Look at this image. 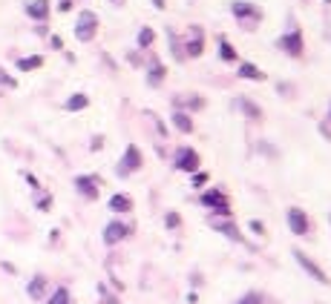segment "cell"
Listing matches in <instances>:
<instances>
[{
  "mask_svg": "<svg viewBox=\"0 0 331 304\" xmlns=\"http://www.w3.org/2000/svg\"><path fill=\"white\" fill-rule=\"evenodd\" d=\"M141 164H144V158H141V149H139L135 144H130V146L124 149V158L118 161V175H121V178H127L130 172H139Z\"/></svg>",
  "mask_w": 331,
  "mask_h": 304,
  "instance_id": "6da1fadb",
  "label": "cell"
},
{
  "mask_svg": "<svg viewBox=\"0 0 331 304\" xmlns=\"http://www.w3.org/2000/svg\"><path fill=\"white\" fill-rule=\"evenodd\" d=\"M95 32H98L95 12H81V15H78V23H75V37L87 44V40H92V37H95Z\"/></svg>",
  "mask_w": 331,
  "mask_h": 304,
  "instance_id": "7a4b0ae2",
  "label": "cell"
},
{
  "mask_svg": "<svg viewBox=\"0 0 331 304\" xmlns=\"http://www.w3.org/2000/svg\"><path fill=\"white\" fill-rule=\"evenodd\" d=\"M285 218H288V230L294 232V235H308L311 232V221H308V212L305 210H300V207H288Z\"/></svg>",
  "mask_w": 331,
  "mask_h": 304,
  "instance_id": "3957f363",
  "label": "cell"
},
{
  "mask_svg": "<svg viewBox=\"0 0 331 304\" xmlns=\"http://www.w3.org/2000/svg\"><path fill=\"white\" fill-rule=\"evenodd\" d=\"M294 258H297V264H300V267L305 270V273H308L311 278H314V281H320V284H328V281H331L328 275H325L323 270H320V264H317L314 258H308V255L302 253V250H294Z\"/></svg>",
  "mask_w": 331,
  "mask_h": 304,
  "instance_id": "277c9868",
  "label": "cell"
},
{
  "mask_svg": "<svg viewBox=\"0 0 331 304\" xmlns=\"http://www.w3.org/2000/svg\"><path fill=\"white\" fill-rule=\"evenodd\" d=\"M130 232H132V227L127 224V221H110V224L104 227V244L112 247V244H118L121 238H127Z\"/></svg>",
  "mask_w": 331,
  "mask_h": 304,
  "instance_id": "5b68a950",
  "label": "cell"
},
{
  "mask_svg": "<svg viewBox=\"0 0 331 304\" xmlns=\"http://www.w3.org/2000/svg\"><path fill=\"white\" fill-rule=\"evenodd\" d=\"M176 169H182V172H199V152L190 149V146H184V149L176 152Z\"/></svg>",
  "mask_w": 331,
  "mask_h": 304,
  "instance_id": "8992f818",
  "label": "cell"
},
{
  "mask_svg": "<svg viewBox=\"0 0 331 304\" xmlns=\"http://www.w3.org/2000/svg\"><path fill=\"white\" fill-rule=\"evenodd\" d=\"M75 189H78L87 201H95L98 198V175H78V178H75Z\"/></svg>",
  "mask_w": 331,
  "mask_h": 304,
  "instance_id": "52a82bcc",
  "label": "cell"
},
{
  "mask_svg": "<svg viewBox=\"0 0 331 304\" xmlns=\"http://www.w3.org/2000/svg\"><path fill=\"white\" fill-rule=\"evenodd\" d=\"M199 201L205 204V207H210V210H216V212H230L228 210V198H225V192H222V189H207Z\"/></svg>",
  "mask_w": 331,
  "mask_h": 304,
  "instance_id": "ba28073f",
  "label": "cell"
},
{
  "mask_svg": "<svg viewBox=\"0 0 331 304\" xmlns=\"http://www.w3.org/2000/svg\"><path fill=\"white\" fill-rule=\"evenodd\" d=\"M280 46L288 52V55L300 58V55H302V37H300V32H288V35H282Z\"/></svg>",
  "mask_w": 331,
  "mask_h": 304,
  "instance_id": "9c48e42d",
  "label": "cell"
},
{
  "mask_svg": "<svg viewBox=\"0 0 331 304\" xmlns=\"http://www.w3.org/2000/svg\"><path fill=\"white\" fill-rule=\"evenodd\" d=\"M230 9H233V15L239 17V20H245V17H254V23H257L259 17H262V12H259V9L254 6V3H242V0H236V3H233Z\"/></svg>",
  "mask_w": 331,
  "mask_h": 304,
  "instance_id": "30bf717a",
  "label": "cell"
},
{
  "mask_svg": "<svg viewBox=\"0 0 331 304\" xmlns=\"http://www.w3.org/2000/svg\"><path fill=\"white\" fill-rule=\"evenodd\" d=\"M26 15L32 20H46L49 17V0H32L29 6H26Z\"/></svg>",
  "mask_w": 331,
  "mask_h": 304,
  "instance_id": "8fae6325",
  "label": "cell"
},
{
  "mask_svg": "<svg viewBox=\"0 0 331 304\" xmlns=\"http://www.w3.org/2000/svg\"><path fill=\"white\" fill-rule=\"evenodd\" d=\"M110 210L112 212H130L132 210V198L124 196V192H118V196L110 198Z\"/></svg>",
  "mask_w": 331,
  "mask_h": 304,
  "instance_id": "7c38bea8",
  "label": "cell"
},
{
  "mask_svg": "<svg viewBox=\"0 0 331 304\" xmlns=\"http://www.w3.org/2000/svg\"><path fill=\"white\" fill-rule=\"evenodd\" d=\"M87 106H89V98L84 92L72 95V98H66V103H64L66 112H81V109H87Z\"/></svg>",
  "mask_w": 331,
  "mask_h": 304,
  "instance_id": "4fadbf2b",
  "label": "cell"
},
{
  "mask_svg": "<svg viewBox=\"0 0 331 304\" xmlns=\"http://www.w3.org/2000/svg\"><path fill=\"white\" fill-rule=\"evenodd\" d=\"M213 230H219L222 235H228V238H233V241H242V232L236 230L230 221H213Z\"/></svg>",
  "mask_w": 331,
  "mask_h": 304,
  "instance_id": "5bb4252c",
  "label": "cell"
},
{
  "mask_svg": "<svg viewBox=\"0 0 331 304\" xmlns=\"http://www.w3.org/2000/svg\"><path fill=\"white\" fill-rule=\"evenodd\" d=\"M41 66H44V58H41V55H29V58L17 60V69H21V72H32V69H41Z\"/></svg>",
  "mask_w": 331,
  "mask_h": 304,
  "instance_id": "9a60e30c",
  "label": "cell"
},
{
  "mask_svg": "<svg viewBox=\"0 0 331 304\" xmlns=\"http://www.w3.org/2000/svg\"><path fill=\"white\" fill-rule=\"evenodd\" d=\"M44 290H46V278L44 275H35L29 281V287H26V293H29V298H41L44 296Z\"/></svg>",
  "mask_w": 331,
  "mask_h": 304,
  "instance_id": "2e32d148",
  "label": "cell"
},
{
  "mask_svg": "<svg viewBox=\"0 0 331 304\" xmlns=\"http://www.w3.org/2000/svg\"><path fill=\"white\" fill-rule=\"evenodd\" d=\"M219 58L225 60V63H236V60H239L236 58V49L225 40V37H219Z\"/></svg>",
  "mask_w": 331,
  "mask_h": 304,
  "instance_id": "e0dca14e",
  "label": "cell"
},
{
  "mask_svg": "<svg viewBox=\"0 0 331 304\" xmlns=\"http://www.w3.org/2000/svg\"><path fill=\"white\" fill-rule=\"evenodd\" d=\"M173 126H176L179 132H193V121H190V115H184V112H173Z\"/></svg>",
  "mask_w": 331,
  "mask_h": 304,
  "instance_id": "ac0fdd59",
  "label": "cell"
},
{
  "mask_svg": "<svg viewBox=\"0 0 331 304\" xmlns=\"http://www.w3.org/2000/svg\"><path fill=\"white\" fill-rule=\"evenodd\" d=\"M147 78H150V83L153 86H162V80H164V66L159 63V60L153 58V63H150V72H147Z\"/></svg>",
  "mask_w": 331,
  "mask_h": 304,
  "instance_id": "d6986e66",
  "label": "cell"
},
{
  "mask_svg": "<svg viewBox=\"0 0 331 304\" xmlns=\"http://www.w3.org/2000/svg\"><path fill=\"white\" fill-rule=\"evenodd\" d=\"M236 103H239V109H242V112H248L250 118H259V115H262V109H259L257 103L250 101V98H239Z\"/></svg>",
  "mask_w": 331,
  "mask_h": 304,
  "instance_id": "ffe728a7",
  "label": "cell"
},
{
  "mask_svg": "<svg viewBox=\"0 0 331 304\" xmlns=\"http://www.w3.org/2000/svg\"><path fill=\"white\" fill-rule=\"evenodd\" d=\"M46 304H72V296H69V290H66V287H58Z\"/></svg>",
  "mask_w": 331,
  "mask_h": 304,
  "instance_id": "44dd1931",
  "label": "cell"
},
{
  "mask_svg": "<svg viewBox=\"0 0 331 304\" xmlns=\"http://www.w3.org/2000/svg\"><path fill=\"white\" fill-rule=\"evenodd\" d=\"M239 75H242V78H250V80H262L265 78L254 63H242V66H239Z\"/></svg>",
  "mask_w": 331,
  "mask_h": 304,
  "instance_id": "7402d4cb",
  "label": "cell"
},
{
  "mask_svg": "<svg viewBox=\"0 0 331 304\" xmlns=\"http://www.w3.org/2000/svg\"><path fill=\"white\" fill-rule=\"evenodd\" d=\"M153 40H155V32L150 29V26H144V29L139 32V46L141 49H147V46H153Z\"/></svg>",
  "mask_w": 331,
  "mask_h": 304,
  "instance_id": "603a6c76",
  "label": "cell"
},
{
  "mask_svg": "<svg viewBox=\"0 0 331 304\" xmlns=\"http://www.w3.org/2000/svg\"><path fill=\"white\" fill-rule=\"evenodd\" d=\"M239 304H265V296L257 293V290H250V293H245V296L239 298Z\"/></svg>",
  "mask_w": 331,
  "mask_h": 304,
  "instance_id": "cb8c5ba5",
  "label": "cell"
},
{
  "mask_svg": "<svg viewBox=\"0 0 331 304\" xmlns=\"http://www.w3.org/2000/svg\"><path fill=\"white\" fill-rule=\"evenodd\" d=\"M0 86H9V89H15V86H17V80L12 78V75H6V69H0Z\"/></svg>",
  "mask_w": 331,
  "mask_h": 304,
  "instance_id": "d4e9b609",
  "label": "cell"
},
{
  "mask_svg": "<svg viewBox=\"0 0 331 304\" xmlns=\"http://www.w3.org/2000/svg\"><path fill=\"white\" fill-rule=\"evenodd\" d=\"M202 49H205L202 37H199V40H190V46H187V52H190V55H202Z\"/></svg>",
  "mask_w": 331,
  "mask_h": 304,
  "instance_id": "484cf974",
  "label": "cell"
},
{
  "mask_svg": "<svg viewBox=\"0 0 331 304\" xmlns=\"http://www.w3.org/2000/svg\"><path fill=\"white\" fill-rule=\"evenodd\" d=\"M98 290H101V296H104L101 304H118V298L115 296H107V290H104V287H98Z\"/></svg>",
  "mask_w": 331,
  "mask_h": 304,
  "instance_id": "4316f807",
  "label": "cell"
},
{
  "mask_svg": "<svg viewBox=\"0 0 331 304\" xmlns=\"http://www.w3.org/2000/svg\"><path fill=\"white\" fill-rule=\"evenodd\" d=\"M49 207H52L49 196H41V201H37V210H49Z\"/></svg>",
  "mask_w": 331,
  "mask_h": 304,
  "instance_id": "83f0119b",
  "label": "cell"
},
{
  "mask_svg": "<svg viewBox=\"0 0 331 304\" xmlns=\"http://www.w3.org/2000/svg\"><path fill=\"white\" fill-rule=\"evenodd\" d=\"M167 227H170V230L179 227V215H176V212H167Z\"/></svg>",
  "mask_w": 331,
  "mask_h": 304,
  "instance_id": "f1b7e54d",
  "label": "cell"
},
{
  "mask_svg": "<svg viewBox=\"0 0 331 304\" xmlns=\"http://www.w3.org/2000/svg\"><path fill=\"white\" fill-rule=\"evenodd\" d=\"M207 181V175L205 172H199V175H193V187H202V184Z\"/></svg>",
  "mask_w": 331,
  "mask_h": 304,
  "instance_id": "f546056e",
  "label": "cell"
},
{
  "mask_svg": "<svg viewBox=\"0 0 331 304\" xmlns=\"http://www.w3.org/2000/svg\"><path fill=\"white\" fill-rule=\"evenodd\" d=\"M23 178H26V184H29V187H37V178H35V175H29V172H23Z\"/></svg>",
  "mask_w": 331,
  "mask_h": 304,
  "instance_id": "4dcf8cb0",
  "label": "cell"
},
{
  "mask_svg": "<svg viewBox=\"0 0 331 304\" xmlns=\"http://www.w3.org/2000/svg\"><path fill=\"white\" fill-rule=\"evenodd\" d=\"M153 3H155V6H159V9H164V0H153Z\"/></svg>",
  "mask_w": 331,
  "mask_h": 304,
  "instance_id": "1f68e13d",
  "label": "cell"
},
{
  "mask_svg": "<svg viewBox=\"0 0 331 304\" xmlns=\"http://www.w3.org/2000/svg\"><path fill=\"white\" fill-rule=\"evenodd\" d=\"M112 3H124V0H112Z\"/></svg>",
  "mask_w": 331,
  "mask_h": 304,
  "instance_id": "d6a6232c",
  "label": "cell"
}]
</instances>
